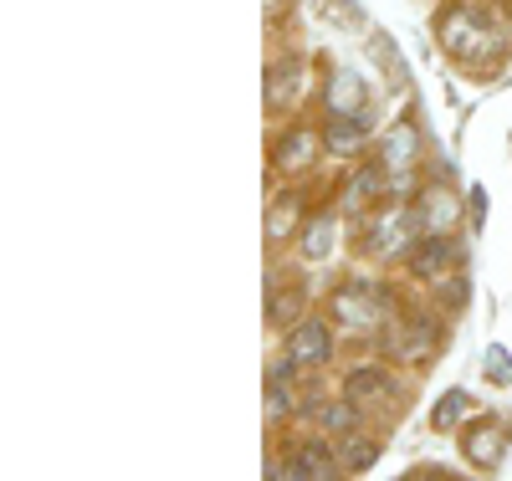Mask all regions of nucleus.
Listing matches in <instances>:
<instances>
[{"label": "nucleus", "mask_w": 512, "mask_h": 481, "mask_svg": "<svg viewBox=\"0 0 512 481\" xmlns=\"http://www.w3.org/2000/svg\"><path fill=\"white\" fill-rule=\"evenodd\" d=\"M318 425H323L328 435H344V441H354V435H359V405H354V400H344V405H318Z\"/></svg>", "instance_id": "14"}, {"label": "nucleus", "mask_w": 512, "mask_h": 481, "mask_svg": "<svg viewBox=\"0 0 512 481\" xmlns=\"http://www.w3.org/2000/svg\"><path fill=\"white\" fill-rule=\"evenodd\" d=\"M390 374L384 369H354L349 379H344V400H354L359 410H384L390 405Z\"/></svg>", "instance_id": "6"}, {"label": "nucleus", "mask_w": 512, "mask_h": 481, "mask_svg": "<svg viewBox=\"0 0 512 481\" xmlns=\"http://www.w3.org/2000/svg\"><path fill=\"white\" fill-rule=\"evenodd\" d=\"M267 410H272L277 420L292 410V400H287V384H282V379H272V384H267Z\"/></svg>", "instance_id": "22"}, {"label": "nucleus", "mask_w": 512, "mask_h": 481, "mask_svg": "<svg viewBox=\"0 0 512 481\" xmlns=\"http://www.w3.org/2000/svg\"><path fill=\"white\" fill-rule=\"evenodd\" d=\"M405 236H410V215H384V221L369 226V251L395 256V251H405Z\"/></svg>", "instance_id": "10"}, {"label": "nucleus", "mask_w": 512, "mask_h": 481, "mask_svg": "<svg viewBox=\"0 0 512 481\" xmlns=\"http://www.w3.org/2000/svg\"><path fill=\"white\" fill-rule=\"evenodd\" d=\"M297 471H303L308 481H333V476H344V461H338L323 441H308L303 451H297Z\"/></svg>", "instance_id": "9"}, {"label": "nucleus", "mask_w": 512, "mask_h": 481, "mask_svg": "<svg viewBox=\"0 0 512 481\" xmlns=\"http://www.w3.org/2000/svg\"><path fill=\"white\" fill-rule=\"evenodd\" d=\"M328 108L333 113H364V82L354 72H333L328 82Z\"/></svg>", "instance_id": "11"}, {"label": "nucleus", "mask_w": 512, "mask_h": 481, "mask_svg": "<svg viewBox=\"0 0 512 481\" xmlns=\"http://www.w3.org/2000/svg\"><path fill=\"white\" fill-rule=\"evenodd\" d=\"M297 77H303V57H282V62L267 72V98H272L277 108H287V103H292Z\"/></svg>", "instance_id": "12"}, {"label": "nucleus", "mask_w": 512, "mask_h": 481, "mask_svg": "<svg viewBox=\"0 0 512 481\" xmlns=\"http://www.w3.org/2000/svg\"><path fill=\"white\" fill-rule=\"evenodd\" d=\"M456 215V205H451V195L446 190H436V195H425V205H420V226L425 231H441L446 221Z\"/></svg>", "instance_id": "17"}, {"label": "nucleus", "mask_w": 512, "mask_h": 481, "mask_svg": "<svg viewBox=\"0 0 512 481\" xmlns=\"http://www.w3.org/2000/svg\"><path fill=\"white\" fill-rule=\"evenodd\" d=\"M328 251H333V221H328V215H318L313 231H308V261H323Z\"/></svg>", "instance_id": "20"}, {"label": "nucleus", "mask_w": 512, "mask_h": 481, "mask_svg": "<svg viewBox=\"0 0 512 481\" xmlns=\"http://www.w3.org/2000/svg\"><path fill=\"white\" fill-rule=\"evenodd\" d=\"M461 302H466V282L456 277V282H446V308L456 313V308H461Z\"/></svg>", "instance_id": "24"}, {"label": "nucleus", "mask_w": 512, "mask_h": 481, "mask_svg": "<svg viewBox=\"0 0 512 481\" xmlns=\"http://www.w3.org/2000/svg\"><path fill=\"white\" fill-rule=\"evenodd\" d=\"M374 456H379V446H374V441H359V435H354L349 451H344V466H349V471H369Z\"/></svg>", "instance_id": "21"}, {"label": "nucleus", "mask_w": 512, "mask_h": 481, "mask_svg": "<svg viewBox=\"0 0 512 481\" xmlns=\"http://www.w3.org/2000/svg\"><path fill=\"white\" fill-rule=\"evenodd\" d=\"M441 41L456 57H497L507 31H502V21L487 0H461V6H451L446 21H441Z\"/></svg>", "instance_id": "1"}, {"label": "nucleus", "mask_w": 512, "mask_h": 481, "mask_svg": "<svg viewBox=\"0 0 512 481\" xmlns=\"http://www.w3.org/2000/svg\"><path fill=\"white\" fill-rule=\"evenodd\" d=\"M308 159H313V139H308V134H287V139L277 144V154H272L277 169H303Z\"/></svg>", "instance_id": "15"}, {"label": "nucleus", "mask_w": 512, "mask_h": 481, "mask_svg": "<svg viewBox=\"0 0 512 481\" xmlns=\"http://www.w3.org/2000/svg\"><path fill=\"white\" fill-rule=\"evenodd\" d=\"M297 210H303V200H297V195H282V200L272 205V215H267V236H272V241L292 236V226H297Z\"/></svg>", "instance_id": "16"}, {"label": "nucleus", "mask_w": 512, "mask_h": 481, "mask_svg": "<svg viewBox=\"0 0 512 481\" xmlns=\"http://www.w3.org/2000/svg\"><path fill=\"white\" fill-rule=\"evenodd\" d=\"M466 415H472V395H466V389H446V395L436 400V410H431V425L436 430H456Z\"/></svg>", "instance_id": "13"}, {"label": "nucleus", "mask_w": 512, "mask_h": 481, "mask_svg": "<svg viewBox=\"0 0 512 481\" xmlns=\"http://www.w3.org/2000/svg\"><path fill=\"white\" fill-rule=\"evenodd\" d=\"M487 374H492L497 384H512V364H507L502 348H487Z\"/></svg>", "instance_id": "23"}, {"label": "nucleus", "mask_w": 512, "mask_h": 481, "mask_svg": "<svg viewBox=\"0 0 512 481\" xmlns=\"http://www.w3.org/2000/svg\"><path fill=\"white\" fill-rule=\"evenodd\" d=\"M364 134H369L364 113H333L328 128H323V144H328L333 154H359V149H364Z\"/></svg>", "instance_id": "7"}, {"label": "nucleus", "mask_w": 512, "mask_h": 481, "mask_svg": "<svg viewBox=\"0 0 512 481\" xmlns=\"http://www.w3.org/2000/svg\"><path fill=\"white\" fill-rule=\"evenodd\" d=\"M333 323L349 333H379L390 323V292L374 282H349L333 292Z\"/></svg>", "instance_id": "2"}, {"label": "nucleus", "mask_w": 512, "mask_h": 481, "mask_svg": "<svg viewBox=\"0 0 512 481\" xmlns=\"http://www.w3.org/2000/svg\"><path fill=\"white\" fill-rule=\"evenodd\" d=\"M287 354L303 364V369L328 364V359H333V328H328L323 318H297V323L287 328Z\"/></svg>", "instance_id": "4"}, {"label": "nucleus", "mask_w": 512, "mask_h": 481, "mask_svg": "<svg viewBox=\"0 0 512 481\" xmlns=\"http://www.w3.org/2000/svg\"><path fill=\"white\" fill-rule=\"evenodd\" d=\"M507 441H512V425L507 420H477L472 430H466V456H472V466L492 471V466H502Z\"/></svg>", "instance_id": "5"}, {"label": "nucleus", "mask_w": 512, "mask_h": 481, "mask_svg": "<svg viewBox=\"0 0 512 481\" xmlns=\"http://www.w3.org/2000/svg\"><path fill=\"white\" fill-rule=\"evenodd\" d=\"M379 348H390L395 359H405V364H415V359H425L436 348V323L425 318V313H410V318H395L390 328L379 333Z\"/></svg>", "instance_id": "3"}, {"label": "nucleus", "mask_w": 512, "mask_h": 481, "mask_svg": "<svg viewBox=\"0 0 512 481\" xmlns=\"http://www.w3.org/2000/svg\"><path fill=\"white\" fill-rule=\"evenodd\" d=\"M446 267H451V241H441V236H420L415 246H410V272L415 277H446Z\"/></svg>", "instance_id": "8"}, {"label": "nucleus", "mask_w": 512, "mask_h": 481, "mask_svg": "<svg viewBox=\"0 0 512 481\" xmlns=\"http://www.w3.org/2000/svg\"><path fill=\"white\" fill-rule=\"evenodd\" d=\"M410 154H415V128L400 123L395 134H390V144H384V164H405Z\"/></svg>", "instance_id": "19"}, {"label": "nucleus", "mask_w": 512, "mask_h": 481, "mask_svg": "<svg viewBox=\"0 0 512 481\" xmlns=\"http://www.w3.org/2000/svg\"><path fill=\"white\" fill-rule=\"evenodd\" d=\"M297 313H303V292H297V287H287V292H277L272 297V323H282V328H292L297 323Z\"/></svg>", "instance_id": "18"}]
</instances>
